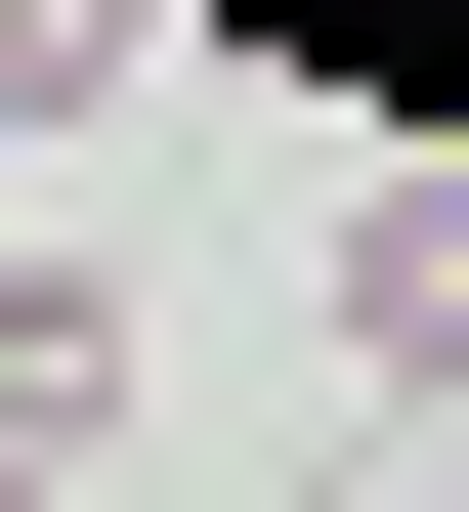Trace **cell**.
Returning <instances> with one entry per match:
<instances>
[{
    "label": "cell",
    "mask_w": 469,
    "mask_h": 512,
    "mask_svg": "<svg viewBox=\"0 0 469 512\" xmlns=\"http://www.w3.org/2000/svg\"><path fill=\"white\" fill-rule=\"evenodd\" d=\"M86 427H128V256H43V214H0V470H86Z\"/></svg>",
    "instance_id": "2"
},
{
    "label": "cell",
    "mask_w": 469,
    "mask_h": 512,
    "mask_svg": "<svg viewBox=\"0 0 469 512\" xmlns=\"http://www.w3.org/2000/svg\"><path fill=\"white\" fill-rule=\"evenodd\" d=\"M342 512H384V470H342Z\"/></svg>",
    "instance_id": "5"
},
{
    "label": "cell",
    "mask_w": 469,
    "mask_h": 512,
    "mask_svg": "<svg viewBox=\"0 0 469 512\" xmlns=\"http://www.w3.org/2000/svg\"><path fill=\"white\" fill-rule=\"evenodd\" d=\"M384 512H469V470H384Z\"/></svg>",
    "instance_id": "3"
},
{
    "label": "cell",
    "mask_w": 469,
    "mask_h": 512,
    "mask_svg": "<svg viewBox=\"0 0 469 512\" xmlns=\"http://www.w3.org/2000/svg\"><path fill=\"white\" fill-rule=\"evenodd\" d=\"M0 512H43V470H0Z\"/></svg>",
    "instance_id": "4"
},
{
    "label": "cell",
    "mask_w": 469,
    "mask_h": 512,
    "mask_svg": "<svg viewBox=\"0 0 469 512\" xmlns=\"http://www.w3.org/2000/svg\"><path fill=\"white\" fill-rule=\"evenodd\" d=\"M342 384L469 427V171H342Z\"/></svg>",
    "instance_id": "1"
}]
</instances>
